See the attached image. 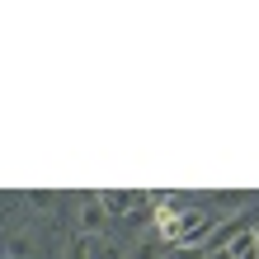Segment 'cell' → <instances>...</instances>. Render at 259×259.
<instances>
[{"label": "cell", "instance_id": "cell-6", "mask_svg": "<svg viewBox=\"0 0 259 259\" xmlns=\"http://www.w3.org/2000/svg\"><path fill=\"white\" fill-rule=\"evenodd\" d=\"M71 259H90V236H85V240H80V245H75V250H71Z\"/></svg>", "mask_w": 259, "mask_h": 259}, {"label": "cell", "instance_id": "cell-5", "mask_svg": "<svg viewBox=\"0 0 259 259\" xmlns=\"http://www.w3.org/2000/svg\"><path fill=\"white\" fill-rule=\"evenodd\" d=\"M207 254H212L207 245H175L170 250V259H207Z\"/></svg>", "mask_w": 259, "mask_h": 259}, {"label": "cell", "instance_id": "cell-3", "mask_svg": "<svg viewBox=\"0 0 259 259\" xmlns=\"http://www.w3.org/2000/svg\"><path fill=\"white\" fill-rule=\"evenodd\" d=\"M184 226H189V212L179 217V207H175V198H165V203L156 207V231L170 240V245H179V236H184Z\"/></svg>", "mask_w": 259, "mask_h": 259}, {"label": "cell", "instance_id": "cell-2", "mask_svg": "<svg viewBox=\"0 0 259 259\" xmlns=\"http://www.w3.org/2000/svg\"><path fill=\"white\" fill-rule=\"evenodd\" d=\"M33 250H38L33 226H14L10 236H0V254L5 259H33Z\"/></svg>", "mask_w": 259, "mask_h": 259}, {"label": "cell", "instance_id": "cell-4", "mask_svg": "<svg viewBox=\"0 0 259 259\" xmlns=\"http://www.w3.org/2000/svg\"><path fill=\"white\" fill-rule=\"evenodd\" d=\"M226 250H231V259H259V240H254V231L245 226V231H240Z\"/></svg>", "mask_w": 259, "mask_h": 259}, {"label": "cell", "instance_id": "cell-1", "mask_svg": "<svg viewBox=\"0 0 259 259\" xmlns=\"http://www.w3.org/2000/svg\"><path fill=\"white\" fill-rule=\"evenodd\" d=\"M109 217H113V212L104 207V198L90 193L85 207H80V236H104V231H109Z\"/></svg>", "mask_w": 259, "mask_h": 259}]
</instances>
